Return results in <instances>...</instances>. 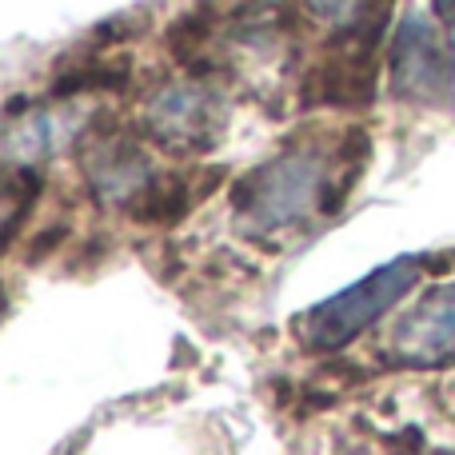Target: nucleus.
I'll use <instances>...</instances> for the list:
<instances>
[{"label":"nucleus","instance_id":"1","mask_svg":"<svg viewBox=\"0 0 455 455\" xmlns=\"http://www.w3.org/2000/svg\"><path fill=\"white\" fill-rule=\"evenodd\" d=\"M419 256H395L384 267L368 272L360 283L344 288L339 296L315 304L307 315H299V339L307 352H336L352 344L363 328L379 320L387 307H395L419 280Z\"/></svg>","mask_w":455,"mask_h":455},{"label":"nucleus","instance_id":"2","mask_svg":"<svg viewBox=\"0 0 455 455\" xmlns=\"http://www.w3.org/2000/svg\"><path fill=\"white\" fill-rule=\"evenodd\" d=\"M395 96L424 108L455 104V44L435 20V8H408L392 40Z\"/></svg>","mask_w":455,"mask_h":455},{"label":"nucleus","instance_id":"3","mask_svg":"<svg viewBox=\"0 0 455 455\" xmlns=\"http://www.w3.org/2000/svg\"><path fill=\"white\" fill-rule=\"evenodd\" d=\"M320 160L307 152H280L272 164L248 172L232 192V204L240 216H251L259 232L288 228L307 212V204H320Z\"/></svg>","mask_w":455,"mask_h":455},{"label":"nucleus","instance_id":"4","mask_svg":"<svg viewBox=\"0 0 455 455\" xmlns=\"http://www.w3.org/2000/svg\"><path fill=\"white\" fill-rule=\"evenodd\" d=\"M144 128L152 140L164 144L168 152H212L216 140L228 128V108L212 84H172L164 92L152 96L148 112H144Z\"/></svg>","mask_w":455,"mask_h":455},{"label":"nucleus","instance_id":"5","mask_svg":"<svg viewBox=\"0 0 455 455\" xmlns=\"http://www.w3.org/2000/svg\"><path fill=\"white\" fill-rule=\"evenodd\" d=\"M392 347L416 368H443L455 360V283L432 291L416 312L395 323Z\"/></svg>","mask_w":455,"mask_h":455},{"label":"nucleus","instance_id":"6","mask_svg":"<svg viewBox=\"0 0 455 455\" xmlns=\"http://www.w3.org/2000/svg\"><path fill=\"white\" fill-rule=\"evenodd\" d=\"M80 164H84L88 184H92V192L100 200H124V204H136V200L144 196V188L156 180L152 168H148V156H144L132 140L112 136L108 120H104V128L96 132V144L80 156Z\"/></svg>","mask_w":455,"mask_h":455},{"label":"nucleus","instance_id":"7","mask_svg":"<svg viewBox=\"0 0 455 455\" xmlns=\"http://www.w3.org/2000/svg\"><path fill=\"white\" fill-rule=\"evenodd\" d=\"M80 124H84V116H80V112H64V116H60V112H40V116H32L28 124H20V128H12V132H8V140H4L8 144V156L32 168V160L52 156V152H60L64 144L76 140Z\"/></svg>","mask_w":455,"mask_h":455},{"label":"nucleus","instance_id":"8","mask_svg":"<svg viewBox=\"0 0 455 455\" xmlns=\"http://www.w3.org/2000/svg\"><path fill=\"white\" fill-rule=\"evenodd\" d=\"M192 204H196L192 180L176 172V176H156V180L144 188V196L136 200V204H128V212H132V220H140V224L172 228L192 212Z\"/></svg>","mask_w":455,"mask_h":455},{"label":"nucleus","instance_id":"9","mask_svg":"<svg viewBox=\"0 0 455 455\" xmlns=\"http://www.w3.org/2000/svg\"><path fill=\"white\" fill-rule=\"evenodd\" d=\"M40 188H44V176H40V168H12L4 180V240H12L16 228H20L24 212H32V204H36Z\"/></svg>","mask_w":455,"mask_h":455},{"label":"nucleus","instance_id":"10","mask_svg":"<svg viewBox=\"0 0 455 455\" xmlns=\"http://www.w3.org/2000/svg\"><path fill=\"white\" fill-rule=\"evenodd\" d=\"M132 76L128 64H84V68H72L64 76H56L52 96H76L84 88H120Z\"/></svg>","mask_w":455,"mask_h":455},{"label":"nucleus","instance_id":"11","mask_svg":"<svg viewBox=\"0 0 455 455\" xmlns=\"http://www.w3.org/2000/svg\"><path fill=\"white\" fill-rule=\"evenodd\" d=\"M208 8H196V12L180 16L176 24H168L164 40H168V52L176 56V60H192V56L200 52V44H204V36L212 32V20H208Z\"/></svg>","mask_w":455,"mask_h":455},{"label":"nucleus","instance_id":"12","mask_svg":"<svg viewBox=\"0 0 455 455\" xmlns=\"http://www.w3.org/2000/svg\"><path fill=\"white\" fill-rule=\"evenodd\" d=\"M64 240H68V224H52L48 232L32 235V243H28V251H24V259H28V264H40V259H44L48 251L60 248Z\"/></svg>","mask_w":455,"mask_h":455},{"label":"nucleus","instance_id":"13","mask_svg":"<svg viewBox=\"0 0 455 455\" xmlns=\"http://www.w3.org/2000/svg\"><path fill=\"white\" fill-rule=\"evenodd\" d=\"M387 448H392V455H419L424 451V432L419 427H403V432L387 435Z\"/></svg>","mask_w":455,"mask_h":455}]
</instances>
